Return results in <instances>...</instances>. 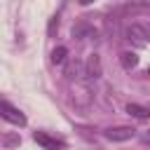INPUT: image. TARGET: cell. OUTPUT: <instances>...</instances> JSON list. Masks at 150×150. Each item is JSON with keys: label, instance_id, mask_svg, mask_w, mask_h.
Returning a JSON list of instances; mask_svg holds the SVG:
<instances>
[{"label": "cell", "instance_id": "1", "mask_svg": "<svg viewBox=\"0 0 150 150\" xmlns=\"http://www.w3.org/2000/svg\"><path fill=\"white\" fill-rule=\"evenodd\" d=\"M0 110H2V120L12 122V124H16V127H23V124H26V115H23L19 108H14V105H12L7 98H2Z\"/></svg>", "mask_w": 150, "mask_h": 150}, {"label": "cell", "instance_id": "2", "mask_svg": "<svg viewBox=\"0 0 150 150\" xmlns=\"http://www.w3.org/2000/svg\"><path fill=\"white\" fill-rule=\"evenodd\" d=\"M33 141H35L38 145H42L45 150H61V148H66L63 141H59V138H54V136H49V134H45V131H35V134H33Z\"/></svg>", "mask_w": 150, "mask_h": 150}, {"label": "cell", "instance_id": "3", "mask_svg": "<svg viewBox=\"0 0 150 150\" xmlns=\"http://www.w3.org/2000/svg\"><path fill=\"white\" fill-rule=\"evenodd\" d=\"M105 138H110V141H129V138H134V129L131 127H110V129H105Z\"/></svg>", "mask_w": 150, "mask_h": 150}, {"label": "cell", "instance_id": "4", "mask_svg": "<svg viewBox=\"0 0 150 150\" xmlns=\"http://www.w3.org/2000/svg\"><path fill=\"white\" fill-rule=\"evenodd\" d=\"M84 75H87V77H91V80H96V77L101 75V59H98V54H91V56H89Z\"/></svg>", "mask_w": 150, "mask_h": 150}, {"label": "cell", "instance_id": "5", "mask_svg": "<svg viewBox=\"0 0 150 150\" xmlns=\"http://www.w3.org/2000/svg\"><path fill=\"white\" fill-rule=\"evenodd\" d=\"M120 63H122L124 70H131V68L138 66V56H136L134 52H122V54H120Z\"/></svg>", "mask_w": 150, "mask_h": 150}, {"label": "cell", "instance_id": "6", "mask_svg": "<svg viewBox=\"0 0 150 150\" xmlns=\"http://www.w3.org/2000/svg\"><path fill=\"white\" fill-rule=\"evenodd\" d=\"M127 112H129V115H134V117H138V120L150 117V110H148V108H143V105H138V103H129V105H127Z\"/></svg>", "mask_w": 150, "mask_h": 150}, {"label": "cell", "instance_id": "7", "mask_svg": "<svg viewBox=\"0 0 150 150\" xmlns=\"http://www.w3.org/2000/svg\"><path fill=\"white\" fill-rule=\"evenodd\" d=\"M66 54H68V49H66V47H56V49L52 52V63H63Z\"/></svg>", "mask_w": 150, "mask_h": 150}, {"label": "cell", "instance_id": "8", "mask_svg": "<svg viewBox=\"0 0 150 150\" xmlns=\"http://www.w3.org/2000/svg\"><path fill=\"white\" fill-rule=\"evenodd\" d=\"M2 143H5V145H14V143H19V138H14V136H5Z\"/></svg>", "mask_w": 150, "mask_h": 150}, {"label": "cell", "instance_id": "9", "mask_svg": "<svg viewBox=\"0 0 150 150\" xmlns=\"http://www.w3.org/2000/svg\"><path fill=\"white\" fill-rule=\"evenodd\" d=\"M80 5H89V2H94V0H77Z\"/></svg>", "mask_w": 150, "mask_h": 150}, {"label": "cell", "instance_id": "10", "mask_svg": "<svg viewBox=\"0 0 150 150\" xmlns=\"http://www.w3.org/2000/svg\"><path fill=\"white\" fill-rule=\"evenodd\" d=\"M143 141H145V143H150V134H145V136H143Z\"/></svg>", "mask_w": 150, "mask_h": 150}, {"label": "cell", "instance_id": "11", "mask_svg": "<svg viewBox=\"0 0 150 150\" xmlns=\"http://www.w3.org/2000/svg\"><path fill=\"white\" fill-rule=\"evenodd\" d=\"M145 75H150V68H148V73H145Z\"/></svg>", "mask_w": 150, "mask_h": 150}]
</instances>
